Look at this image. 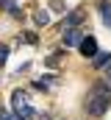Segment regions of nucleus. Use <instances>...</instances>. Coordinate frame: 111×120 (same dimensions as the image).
<instances>
[{"instance_id": "1", "label": "nucleus", "mask_w": 111, "mask_h": 120, "mask_svg": "<svg viewBox=\"0 0 111 120\" xmlns=\"http://www.w3.org/2000/svg\"><path fill=\"white\" fill-rule=\"evenodd\" d=\"M108 106H111V84L108 81H97L92 87V92L86 95V115L103 117Z\"/></svg>"}, {"instance_id": "2", "label": "nucleus", "mask_w": 111, "mask_h": 120, "mask_svg": "<svg viewBox=\"0 0 111 120\" xmlns=\"http://www.w3.org/2000/svg\"><path fill=\"white\" fill-rule=\"evenodd\" d=\"M83 22V11L81 8H75V11H69L67 17H64V22H61V31H72V28H78Z\"/></svg>"}, {"instance_id": "3", "label": "nucleus", "mask_w": 111, "mask_h": 120, "mask_svg": "<svg viewBox=\"0 0 111 120\" xmlns=\"http://www.w3.org/2000/svg\"><path fill=\"white\" fill-rule=\"evenodd\" d=\"M78 50H81L83 56L94 59V56H97V39H94L92 34H89V36H83V42H81V48H78Z\"/></svg>"}, {"instance_id": "4", "label": "nucleus", "mask_w": 111, "mask_h": 120, "mask_svg": "<svg viewBox=\"0 0 111 120\" xmlns=\"http://www.w3.org/2000/svg\"><path fill=\"white\" fill-rule=\"evenodd\" d=\"M81 42H83V34H81V28L64 31V48H81Z\"/></svg>"}, {"instance_id": "5", "label": "nucleus", "mask_w": 111, "mask_h": 120, "mask_svg": "<svg viewBox=\"0 0 111 120\" xmlns=\"http://www.w3.org/2000/svg\"><path fill=\"white\" fill-rule=\"evenodd\" d=\"M11 106H14V112H22L25 106H31L28 103V92L25 90H14L11 92Z\"/></svg>"}, {"instance_id": "6", "label": "nucleus", "mask_w": 111, "mask_h": 120, "mask_svg": "<svg viewBox=\"0 0 111 120\" xmlns=\"http://www.w3.org/2000/svg\"><path fill=\"white\" fill-rule=\"evenodd\" d=\"M0 8H3V11H8V14H11V17H17V20H22V8H20L14 0H0Z\"/></svg>"}, {"instance_id": "7", "label": "nucleus", "mask_w": 111, "mask_h": 120, "mask_svg": "<svg viewBox=\"0 0 111 120\" xmlns=\"http://www.w3.org/2000/svg\"><path fill=\"white\" fill-rule=\"evenodd\" d=\"M108 64H111V53H106V50L92 59V67H94V70H103V67H108Z\"/></svg>"}, {"instance_id": "8", "label": "nucleus", "mask_w": 111, "mask_h": 120, "mask_svg": "<svg viewBox=\"0 0 111 120\" xmlns=\"http://www.w3.org/2000/svg\"><path fill=\"white\" fill-rule=\"evenodd\" d=\"M33 22H36V25H47V22H50V14L39 8V11H33Z\"/></svg>"}, {"instance_id": "9", "label": "nucleus", "mask_w": 111, "mask_h": 120, "mask_svg": "<svg viewBox=\"0 0 111 120\" xmlns=\"http://www.w3.org/2000/svg\"><path fill=\"white\" fill-rule=\"evenodd\" d=\"M100 14H103V20H106V25L111 28V8H108V3H100Z\"/></svg>"}, {"instance_id": "10", "label": "nucleus", "mask_w": 111, "mask_h": 120, "mask_svg": "<svg viewBox=\"0 0 111 120\" xmlns=\"http://www.w3.org/2000/svg\"><path fill=\"white\" fill-rule=\"evenodd\" d=\"M8 50H11V48L0 42V64H6V59H8Z\"/></svg>"}, {"instance_id": "11", "label": "nucleus", "mask_w": 111, "mask_h": 120, "mask_svg": "<svg viewBox=\"0 0 111 120\" xmlns=\"http://www.w3.org/2000/svg\"><path fill=\"white\" fill-rule=\"evenodd\" d=\"M22 39H25V42H31V45H36V34H31V31H28V34H22Z\"/></svg>"}, {"instance_id": "12", "label": "nucleus", "mask_w": 111, "mask_h": 120, "mask_svg": "<svg viewBox=\"0 0 111 120\" xmlns=\"http://www.w3.org/2000/svg\"><path fill=\"white\" fill-rule=\"evenodd\" d=\"M0 120H14V112H6V109H0Z\"/></svg>"}, {"instance_id": "13", "label": "nucleus", "mask_w": 111, "mask_h": 120, "mask_svg": "<svg viewBox=\"0 0 111 120\" xmlns=\"http://www.w3.org/2000/svg\"><path fill=\"white\" fill-rule=\"evenodd\" d=\"M14 120H31V117H25L22 112H14Z\"/></svg>"}, {"instance_id": "14", "label": "nucleus", "mask_w": 111, "mask_h": 120, "mask_svg": "<svg viewBox=\"0 0 111 120\" xmlns=\"http://www.w3.org/2000/svg\"><path fill=\"white\" fill-rule=\"evenodd\" d=\"M106 81H108V84H111V64H108V67H106Z\"/></svg>"}, {"instance_id": "15", "label": "nucleus", "mask_w": 111, "mask_h": 120, "mask_svg": "<svg viewBox=\"0 0 111 120\" xmlns=\"http://www.w3.org/2000/svg\"><path fill=\"white\" fill-rule=\"evenodd\" d=\"M39 120H50V117H47V115H42V117H39Z\"/></svg>"}]
</instances>
